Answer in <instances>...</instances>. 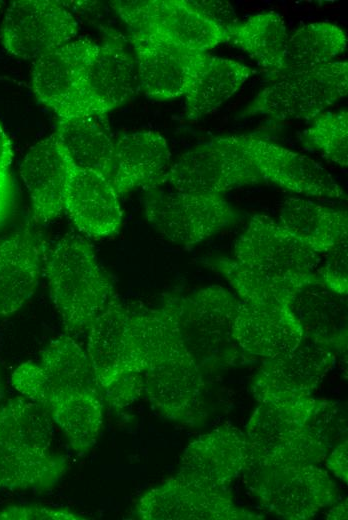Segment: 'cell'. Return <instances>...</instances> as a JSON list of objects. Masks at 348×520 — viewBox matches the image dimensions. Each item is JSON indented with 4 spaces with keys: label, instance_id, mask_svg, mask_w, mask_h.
Listing matches in <instances>:
<instances>
[{
    "label": "cell",
    "instance_id": "obj_34",
    "mask_svg": "<svg viewBox=\"0 0 348 520\" xmlns=\"http://www.w3.org/2000/svg\"><path fill=\"white\" fill-rule=\"evenodd\" d=\"M3 395H4V386H3L2 377H1V373H0V400L2 399Z\"/></svg>",
    "mask_w": 348,
    "mask_h": 520
},
{
    "label": "cell",
    "instance_id": "obj_27",
    "mask_svg": "<svg viewBox=\"0 0 348 520\" xmlns=\"http://www.w3.org/2000/svg\"><path fill=\"white\" fill-rule=\"evenodd\" d=\"M253 71L233 59L211 55L204 70L185 97V115L198 120L216 111L231 98Z\"/></svg>",
    "mask_w": 348,
    "mask_h": 520
},
{
    "label": "cell",
    "instance_id": "obj_22",
    "mask_svg": "<svg viewBox=\"0 0 348 520\" xmlns=\"http://www.w3.org/2000/svg\"><path fill=\"white\" fill-rule=\"evenodd\" d=\"M247 437L235 428H221L192 442L184 451L178 474L223 488L244 467Z\"/></svg>",
    "mask_w": 348,
    "mask_h": 520
},
{
    "label": "cell",
    "instance_id": "obj_14",
    "mask_svg": "<svg viewBox=\"0 0 348 520\" xmlns=\"http://www.w3.org/2000/svg\"><path fill=\"white\" fill-rule=\"evenodd\" d=\"M238 302L224 288L212 286L189 297L173 298L164 308L176 319L189 351L198 348L211 357L236 343L232 329Z\"/></svg>",
    "mask_w": 348,
    "mask_h": 520
},
{
    "label": "cell",
    "instance_id": "obj_10",
    "mask_svg": "<svg viewBox=\"0 0 348 520\" xmlns=\"http://www.w3.org/2000/svg\"><path fill=\"white\" fill-rule=\"evenodd\" d=\"M137 83L135 58L125 38L107 30L104 40L94 45L64 117L106 114L128 101Z\"/></svg>",
    "mask_w": 348,
    "mask_h": 520
},
{
    "label": "cell",
    "instance_id": "obj_35",
    "mask_svg": "<svg viewBox=\"0 0 348 520\" xmlns=\"http://www.w3.org/2000/svg\"><path fill=\"white\" fill-rule=\"evenodd\" d=\"M2 4H3V2H2V1H0V9H1V7H2Z\"/></svg>",
    "mask_w": 348,
    "mask_h": 520
},
{
    "label": "cell",
    "instance_id": "obj_3",
    "mask_svg": "<svg viewBox=\"0 0 348 520\" xmlns=\"http://www.w3.org/2000/svg\"><path fill=\"white\" fill-rule=\"evenodd\" d=\"M320 264V254L263 214L250 219L232 258L212 262L242 300L291 306L303 289L321 282Z\"/></svg>",
    "mask_w": 348,
    "mask_h": 520
},
{
    "label": "cell",
    "instance_id": "obj_8",
    "mask_svg": "<svg viewBox=\"0 0 348 520\" xmlns=\"http://www.w3.org/2000/svg\"><path fill=\"white\" fill-rule=\"evenodd\" d=\"M129 32L153 35L190 50L207 52L227 41V29L184 0L112 1Z\"/></svg>",
    "mask_w": 348,
    "mask_h": 520
},
{
    "label": "cell",
    "instance_id": "obj_9",
    "mask_svg": "<svg viewBox=\"0 0 348 520\" xmlns=\"http://www.w3.org/2000/svg\"><path fill=\"white\" fill-rule=\"evenodd\" d=\"M144 200L149 224L166 240L183 246L195 245L233 222L234 211L219 193L147 190Z\"/></svg>",
    "mask_w": 348,
    "mask_h": 520
},
{
    "label": "cell",
    "instance_id": "obj_31",
    "mask_svg": "<svg viewBox=\"0 0 348 520\" xmlns=\"http://www.w3.org/2000/svg\"><path fill=\"white\" fill-rule=\"evenodd\" d=\"M13 205V186L8 169H0V226L8 218Z\"/></svg>",
    "mask_w": 348,
    "mask_h": 520
},
{
    "label": "cell",
    "instance_id": "obj_30",
    "mask_svg": "<svg viewBox=\"0 0 348 520\" xmlns=\"http://www.w3.org/2000/svg\"><path fill=\"white\" fill-rule=\"evenodd\" d=\"M84 516L66 508L11 505L0 510V520H79Z\"/></svg>",
    "mask_w": 348,
    "mask_h": 520
},
{
    "label": "cell",
    "instance_id": "obj_25",
    "mask_svg": "<svg viewBox=\"0 0 348 520\" xmlns=\"http://www.w3.org/2000/svg\"><path fill=\"white\" fill-rule=\"evenodd\" d=\"M54 134L72 166L107 178L114 138L106 114L59 118Z\"/></svg>",
    "mask_w": 348,
    "mask_h": 520
},
{
    "label": "cell",
    "instance_id": "obj_33",
    "mask_svg": "<svg viewBox=\"0 0 348 520\" xmlns=\"http://www.w3.org/2000/svg\"><path fill=\"white\" fill-rule=\"evenodd\" d=\"M12 158L11 141L0 124V169H9Z\"/></svg>",
    "mask_w": 348,
    "mask_h": 520
},
{
    "label": "cell",
    "instance_id": "obj_6",
    "mask_svg": "<svg viewBox=\"0 0 348 520\" xmlns=\"http://www.w3.org/2000/svg\"><path fill=\"white\" fill-rule=\"evenodd\" d=\"M244 468L247 486L259 501L286 518L313 516L333 501L336 492L327 474L311 464L248 454Z\"/></svg>",
    "mask_w": 348,
    "mask_h": 520
},
{
    "label": "cell",
    "instance_id": "obj_7",
    "mask_svg": "<svg viewBox=\"0 0 348 520\" xmlns=\"http://www.w3.org/2000/svg\"><path fill=\"white\" fill-rule=\"evenodd\" d=\"M348 92V63L330 61L282 74L246 106L245 115L278 120L315 117Z\"/></svg>",
    "mask_w": 348,
    "mask_h": 520
},
{
    "label": "cell",
    "instance_id": "obj_4",
    "mask_svg": "<svg viewBox=\"0 0 348 520\" xmlns=\"http://www.w3.org/2000/svg\"><path fill=\"white\" fill-rule=\"evenodd\" d=\"M67 469L51 419L39 406L19 396L0 407V491H46Z\"/></svg>",
    "mask_w": 348,
    "mask_h": 520
},
{
    "label": "cell",
    "instance_id": "obj_19",
    "mask_svg": "<svg viewBox=\"0 0 348 520\" xmlns=\"http://www.w3.org/2000/svg\"><path fill=\"white\" fill-rule=\"evenodd\" d=\"M46 250L40 236L22 228L0 237V316H10L32 297Z\"/></svg>",
    "mask_w": 348,
    "mask_h": 520
},
{
    "label": "cell",
    "instance_id": "obj_11",
    "mask_svg": "<svg viewBox=\"0 0 348 520\" xmlns=\"http://www.w3.org/2000/svg\"><path fill=\"white\" fill-rule=\"evenodd\" d=\"M130 307L114 295L95 318L87 333L86 352L105 402L123 407L139 395L140 382L126 375Z\"/></svg>",
    "mask_w": 348,
    "mask_h": 520
},
{
    "label": "cell",
    "instance_id": "obj_24",
    "mask_svg": "<svg viewBox=\"0 0 348 520\" xmlns=\"http://www.w3.org/2000/svg\"><path fill=\"white\" fill-rule=\"evenodd\" d=\"M278 222L320 255L346 251V211L291 197L282 203Z\"/></svg>",
    "mask_w": 348,
    "mask_h": 520
},
{
    "label": "cell",
    "instance_id": "obj_28",
    "mask_svg": "<svg viewBox=\"0 0 348 520\" xmlns=\"http://www.w3.org/2000/svg\"><path fill=\"white\" fill-rule=\"evenodd\" d=\"M347 46L346 33L330 22H314L289 34L278 75L330 62Z\"/></svg>",
    "mask_w": 348,
    "mask_h": 520
},
{
    "label": "cell",
    "instance_id": "obj_21",
    "mask_svg": "<svg viewBox=\"0 0 348 520\" xmlns=\"http://www.w3.org/2000/svg\"><path fill=\"white\" fill-rule=\"evenodd\" d=\"M87 38L74 39L36 59L32 68V88L37 99L59 118L66 115L94 48Z\"/></svg>",
    "mask_w": 348,
    "mask_h": 520
},
{
    "label": "cell",
    "instance_id": "obj_12",
    "mask_svg": "<svg viewBox=\"0 0 348 520\" xmlns=\"http://www.w3.org/2000/svg\"><path fill=\"white\" fill-rule=\"evenodd\" d=\"M138 83L147 97L169 100L185 96L204 70L210 54L162 38L129 32Z\"/></svg>",
    "mask_w": 348,
    "mask_h": 520
},
{
    "label": "cell",
    "instance_id": "obj_26",
    "mask_svg": "<svg viewBox=\"0 0 348 520\" xmlns=\"http://www.w3.org/2000/svg\"><path fill=\"white\" fill-rule=\"evenodd\" d=\"M284 18L275 11L253 15L227 29V41L265 70L279 74L288 39Z\"/></svg>",
    "mask_w": 348,
    "mask_h": 520
},
{
    "label": "cell",
    "instance_id": "obj_13",
    "mask_svg": "<svg viewBox=\"0 0 348 520\" xmlns=\"http://www.w3.org/2000/svg\"><path fill=\"white\" fill-rule=\"evenodd\" d=\"M78 24L59 1L17 0L5 14L1 28L4 48L25 60H36L73 41Z\"/></svg>",
    "mask_w": 348,
    "mask_h": 520
},
{
    "label": "cell",
    "instance_id": "obj_18",
    "mask_svg": "<svg viewBox=\"0 0 348 520\" xmlns=\"http://www.w3.org/2000/svg\"><path fill=\"white\" fill-rule=\"evenodd\" d=\"M70 170L71 163L54 133L35 143L25 154L19 172L37 223H48L64 210Z\"/></svg>",
    "mask_w": 348,
    "mask_h": 520
},
{
    "label": "cell",
    "instance_id": "obj_2",
    "mask_svg": "<svg viewBox=\"0 0 348 520\" xmlns=\"http://www.w3.org/2000/svg\"><path fill=\"white\" fill-rule=\"evenodd\" d=\"M11 383L53 420L75 451L85 453L96 444L105 399L87 352L70 335L53 339L39 363L17 366Z\"/></svg>",
    "mask_w": 348,
    "mask_h": 520
},
{
    "label": "cell",
    "instance_id": "obj_5",
    "mask_svg": "<svg viewBox=\"0 0 348 520\" xmlns=\"http://www.w3.org/2000/svg\"><path fill=\"white\" fill-rule=\"evenodd\" d=\"M51 299L68 332H87L116 295L90 244L68 233L46 251Z\"/></svg>",
    "mask_w": 348,
    "mask_h": 520
},
{
    "label": "cell",
    "instance_id": "obj_16",
    "mask_svg": "<svg viewBox=\"0 0 348 520\" xmlns=\"http://www.w3.org/2000/svg\"><path fill=\"white\" fill-rule=\"evenodd\" d=\"M224 489L177 473L146 492L136 505L142 519L240 518Z\"/></svg>",
    "mask_w": 348,
    "mask_h": 520
},
{
    "label": "cell",
    "instance_id": "obj_17",
    "mask_svg": "<svg viewBox=\"0 0 348 520\" xmlns=\"http://www.w3.org/2000/svg\"><path fill=\"white\" fill-rule=\"evenodd\" d=\"M171 165L166 139L155 131L123 133L113 139L107 179L121 196L134 189L150 190L165 183Z\"/></svg>",
    "mask_w": 348,
    "mask_h": 520
},
{
    "label": "cell",
    "instance_id": "obj_23",
    "mask_svg": "<svg viewBox=\"0 0 348 520\" xmlns=\"http://www.w3.org/2000/svg\"><path fill=\"white\" fill-rule=\"evenodd\" d=\"M330 341L307 333L289 353L269 360L257 376L264 392L305 393L314 387L332 364Z\"/></svg>",
    "mask_w": 348,
    "mask_h": 520
},
{
    "label": "cell",
    "instance_id": "obj_29",
    "mask_svg": "<svg viewBox=\"0 0 348 520\" xmlns=\"http://www.w3.org/2000/svg\"><path fill=\"white\" fill-rule=\"evenodd\" d=\"M301 142L341 166L348 164V113L346 109L320 113L304 130Z\"/></svg>",
    "mask_w": 348,
    "mask_h": 520
},
{
    "label": "cell",
    "instance_id": "obj_15",
    "mask_svg": "<svg viewBox=\"0 0 348 520\" xmlns=\"http://www.w3.org/2000/svg\"><path fill=\"white\" fill-rule=\"evenodd\" d=\"M232 332L242 350L272 360L296 348L305 329L291 305L242 300L238 302Z\"/></svg>",
    "mask_w": 348,
    "mask_h": 520
},
{
    "label": "cell",
    "instance_id": "obj_20",
    "mask_svg": "<svg viewBox=\"0 0 348 520\" xmlns=\"http://www.w3.org/2000/svg\"><path fill=\"white\" fill-rule=\"evenodd\" d=\"M118 198L105 176L71 164L64 209L81 232L96 238L115 234L122 221Z\"/></svg>",
    "mask_w": 348,
    "mask_h": 520
},
{
    "label": "cell",
    "instance_id": "obj_32",
    "mask_svg": "<svg viewBox=\"0 0 348 520\" xmlns=\"http://www.w3.org/2000/svg\"><path fill=\"white\" fill-rule=\"evenodd\" d=\"M347 445L346 443L340 445L329 458V466L339 475L345 479L347 476Z\"/></svg>",
    "mask_w": 348,
    "mask_h": 520
},
{
    "label": "cell",
    "instance_id": "obj_1",
    "mask_svg": "<svg viewBox=\"0 0 348 520\" xmlns=\"http://www.w3.org/2000/svg\"><path fill=\"white\" fill-rule=\"evenodd\" d=\"M180 191L219 193L272 183L293 193L344 198L334 177L314 160L255 135L213 138L183 153L165 176Z\"/></svg>",
    "mask_w": 348,
    "mask_h": 520
}]
</instances>
